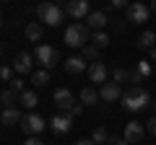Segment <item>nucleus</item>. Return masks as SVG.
<instances>
[{"label": "nucleus", "mask_w": 156, "mask_h": 145, "mask_svg": "<svg viewBox=\"0 0 156 145\" xmlns=\"http://www.w3.org/2000/svg\"><path fill=\"white\" fill-rule=\"evenodd\" d=\"M120 101H122V109H128V112H143L146 106L151 104V96L143 86H130V91L122 93Z\"/></svg>", "instance_id": "nucleus-1"}, {"label": "nucleus", "mask_w": 156, "mask_h": 145, "mask_svg": "<svg viewBox=\"0 0 156 145\" xmlns=\"http://www.w3.org/2000/svg\"><path fill=\"white\" fill-rule=\"evenodd\" d=\"M62 16H65V8H60L57 3H52V0H44V3L37 5V18L42 23H47V26H60Z\"/></svg>", "instance_id": "nucleus-2"}, {"label": "nucleus", "mask_w": 156, "mask_h": 145, "mask_svg": "<svg viewBox=\"0 0 156 145\" xmlns=\"http://www.w3.org/2000/svg\"><path fill=\"white\" fill-rule=\"evenodd\" d=\"M62 39H65V44L68 47H76V49H83L86 44H89V26L86 23H81V21H76V23H70V26L65 29V34H62Z\"/></svg>", "instance_id": "nucleus-3"}, {"label": "nucleus", "mask_w": 156, "mask_h": 145, "mask_svg": "<svg viewBox=\"0 0 156 145\" xmlns=\"http://www.w3.org/2000/svg\"><path fill=\"white\" fill-rule=\"evenodd\" d=\"M34 60L42 65V70H52V67L60 62V52H57L55 47H50V44H39L37 49H34Z\"/></svg>", "instance_id": "nucleus-4"}, {"label": "nucleus", "mask_w": 156, "mask_h": 145, "mask_svg": "<svg viewBox=\"0 0 156 145\" xmlns=\"http://www.w3.org/2000/svg\"><path fill=\"white\" fill-rule=\"evenodd\" d=\"M125 16H128L130 23H146V21H148V16H151V8L138 0V3H130V5L125 8Z\"/></svg>", "instance_id": "nucleus-5"}, {"label": "nucleus", "mask_w": 156, "mask_h": 145, "mask_svg": "<svg viewBox=\"0 0 156 145\" xmlns=\"http://www.w3.org/2000/svg\"><path fill=\"white\" fill-rule=\"evenodd\" d=\"M21 127H23L26 135H39V132H44L47 122H44V117H39V114H26V117L21 119Z\"/></svg>", "instance_id": "nucleus-6"}, {"label": "nucleus", "mask_w": 156, "mask_h": 145, "mask_svg": "<svg viewBox=\"0 0 156 145\" xmlns=\"http://www.w3.org/2000/svg\"><path fill=\"white\" fill-rule=\"evenodd\" d=\"M65 13L70 18H76V21L86 18L89 16V0H68L65 3Z\"/></svg>", "instance_id": "nucleus-7"}, {"label": "nucleus", "mask_w": 156, "mask_h": 145, "mask_svg": "<svg viewBox=\"0 0 156 145\" xmlns=\"http://www.w3.org/2000/svg\"><path fill=\"white\" fill-rule=\"evenodd\" d=\"M99 99L101 101H107V104H115V101H120L122 99V91H120V83H101V88H99Z\"/></svg>", "instance_id": "nucleus-8"}, {"label": "nucleus", "mask_w": 156, "mask_h": 145, "mask_svg": "<svg viewBox=\"0 0 156 145\" xmlns=\"http://www.w3.org/2000/svg\"><path fill=\"white\" fill-rule=\"evenodd\" d=\"M70 127H73V117H70V114H55V117L50 119V130L55 135L70 132Z\"/></svg>", "instance_id": "nucleus-9"}, {"label": "nucleus", "mask_w": 156, "mask_h": 145, "mask_svg": "<svg viewBox=\"0 0 156 145\" xmlns=\"http://www.w3.org/2000/svg\"><path fill=\"white\" fill-rule=\"evenodd\" d=\"M31 67H34V57L29 55V52H18V55L13 57V70H16L18 75L31 72Z\"/></svg>", "instance_id": "nucleus-10"}, {"label": "nucleus", "mask_w": 156, "mask_h": 145, "mask_svg": "<svg viewBox=\"0 0 156 145\" xmlns=\"http://www.w3.org/2000/svg\"><path fill=\"white\" fill-rule=\"evenodd\" d=\"M128 143H140V140L146 137V130L140 122H135V119H130L128 124H125V135H122Z\"/></svg>", "instance_id": "nucleus-11"}, {"label": "nucleus", "mask_w": 156, "mask_h": 145, "mask_svg": "<svg viewBox=\"0 0 156 145\" xmlns=\"http://www.w3.org/2000/svg\"><path fill=\"white\" fill-rule=\"evenodd\" d=\"M107 75H109V72H107V65H104V62H99V60H96V62H91V65H89V80H91V83H107Z\"/></svg>", "instance_id": "nucleus-12"}, {"label": "nucleus", "mask_w": 156, "mask_h": 145, "mask_svg": "<svg viewBox=\"0 0 156 145\" xmlns=\"http://www.w3.org/2000/svg\"><path fill=\"white\" fill-rule=\"evenodd\" d=\"M55 104L60 106L62 112H70L76 106V99H73V93L68 88H55Z\"/></svg>", "instance_id": "nucleus-13"}, {"label": "nucleus", "mask_w": 156, "mask_h": 145, "mask_svg": "<svg viewBox=\"0 0 156 145\" xmlns=\"http://www.w3.org/2000/svg\"><path fill=\"white\" fill-rule=\"evenodd\" d=\"M86 26H89V31H101V29L109 23V18H107V13H101V11H94V13H89L86 16Z\"/></svg>", "instance_id": "nucleus-14"}, {"label": "nucleus", "mask_w": 156, "mask_h": 145, "mask_svg": "<svg viewBox=\"0 0 156 145\" xmlns=\"http://www.w3.org/2000/svg\"><path fill=\"white\" fill-rule=\"evenodd\" d=\"M83 70H89V65H86L83 57L73 55V57H68V60H65V72H70V75H81Z\"/></svg>", "instance_id": "nucleus-15"}, {"label": "nucleus", "mask_w": 156, "mask_h": 145, "mask_svg": "<svg viewBox=\"0 0 156 145\" xmlns=\"http://www.w3.org/2000/svg\"><path fill=\"white\" fill-rule=\"evenodd\" d=\"M21 119L23 117H21V109H18V106H5L3 114H0V122L5 124V127H8V124H18Z\"/></svg>", "instance_id": "nucleus-16"}, {"label": "nucleus", "mask_w": 156, "mask_h": 145, "mask_svg": "<svg viewBox=\"0 0 156 145\" xmlns=\"http://www.w3.org/2000/svg\"><path fill=\"white\" fill-rule=\"evenodd\" d=\"M23 34H26L29 42H39L42 36H44V26H42L39 21H34V23H29V26H26V31H23Z\"/></svg>", "instance_id": "nucleus-17"}, {"label": "nucleus", "mask_w": 156, "mask_h": 145, "mask_svg": "<svg viewBox=\"0 0 156 145\" xmlns=\"http://www.w3.org/2000/svg\"><path fill=\"white\" fill-rule=\"evenodd\" d=\"M18 99H21V93L13 88H3V93H0V104H5V106H16Z\"/></svg>", "instance_id": "nucleus-18"}, {"label": "nucleus", "mask_w": 156, "mask_h": 145, "mask_svg": "<svg viewBox=\"0 0 156 145\" xmlns=\"http://www.w3.org/2000/svg\"><path fill=\"white\" fill-rule=\"evenodd\" d=\"M96 101H99V93H96L94 88H81V104H86V106H94Z\"/></svg>", "instance_id": "nucleus-19"}, {"label": "nucleus", "mask_w": 156, "mask_h": 145, "mask_svg": "<svg viewBox=\"0 0 156 145\" xmlns=\"http://www.w3.org/2000/svg\"><path fill=\"white\" fill-rule=\"evenodd\" d=\"M154 44H156V34L154 31H143L138 36V47H140V49H151Z\"/></svg>", "instance_id": "nucleus-20"}, {"label": "nucleus", "mask_w": 156, "mask_h": 145, "mask_svg": "<svg viewBox=\"0 0 156 145\" xmlns=\"http://www.w3.org/2000/svg\"><path fill=\"white\" fill-rule=\"evenodd\" d=\"M18 104L26 106V109H34V106L39 104V99H37V93H34V91H23L21 99H18Z\"/></svg>", "instance_id": "nucleus-21"}, {"label": "nucleus", "mask_w": 156, "mask_h": 145, "mask_svg": "<svg viewBox=\"0 0 156 145\" xmlns=\"http://www.w3.org/2000/svg\"><path fill=\"white\" fill-rule=\"evenodd\" d=\"M91 42H94L96 49H104V47H109V34H104V31H94V34H91Z\"/></svg>", "instance_id": "nucleus-22"}, {"label": "nucleus", "mask_w": 156, "mask_h": 145, "mask_svg": "<svg viewBox=\"0 0 156 145\" xmlns=\"http://www.w3.org/2000/svg\"><path fill=\"white\" fill-rule=\"evenodd\" d=\"M31 83L37 86V88H42V86H47L50 83V70H37L31 75Z\"/></svg>", "instance_id": "nucleus-23"}, {"label": "nucleus", "mask_w": 156, "mask_h": 145, "mask_svg": "<svg viewBox=\"0 0 156 145\" xmlns=\"http://www.w3.org/2000/svg\"><path fill=\"white\" fill-rule=\"evenodd\" d=\"M112 80H115V83H130V70L115 67V70H112Z\"/></svg>", "instance_id": "nucleus-24"}, {"label": "nucleus", "mask_w": 156, "mask_h": 145, "mask_svg": "<svg viewBox=\"0 0 156 145\" xmlns=\"http://www.w3.org/2000/svg\"><path fill=\"white\" fill-rule=\"evenodd\" d=\"M91 140H94L96 145L107 143V140H109V132H107V127H96V130H94V135H91Z\"/></svg>", "instance_id": "nucleus-25"}, {"label": "nucleus", "mask_w": 156, "mask_h": 145, "mask_svg": "<svg viewBox=\"0 0 156 145\" xmlns=\"http://www.w3.org/2000/svg\"><path fill=\"white\" fill-rule=\"evenodd\" d=\"M81 57H83V60H94V62H96V60H99V49H96L94 44H86V47H83V55H81Z\"/></svg>", "instance_id": "nucleus-26"}, {"label": "nucleus", "mask_w": 156, "mask_h": 145, "mask_svg": "<svg viewBox=\"0 0 156 145\" xmlns=\"http://www.w3.org/2000/svg\"><path fill=\"white\" fill-rule=\"evenodd\" d=\"M135 70H138L140 75L146 78V75H151V72H154V65H151L148 60H138V67H135Z\"/></svg>", "instance_id": "nucleus-27"}, {"label": "nucleus", "mask_w": 156, "mask_h": 145, "mask_svg": "<svg viewBox=\"0 0 156 145\" xmlns=\"http://www.w3.org/2000/svg\"><path fill=\"white\" fill-rule=\"evenodd\" d=\"M13 72H16V70H13V65H3V67H0V78H3V80H5V83H8V80H11V75H13Z\"/></svg>", "instance_id": "nucleus-28"}, {"label": "nucleus", "mask_w": 156, "mask_h": 145, "mask_svg": "<svg viewBox=\"0 0 156 145\" xmlns=\"http://www.w3.org/2000/svg\"><path fill=\"white\" fill-rule=\"evenodd\" d=\"M107 145H130L125 137H117V135H109V140H107Z\"/></svg>", "instance_id": "nucleus-29"}, {"label": "nucleus", "mask_w": 156, "mask_h": 145, "mask_svg": "<svg viewBox=\"0 0 156 145\" xmlns=\"http://www.w3.org/2000/svg\"><path fill=\"white\" fill-rule=\"evenodd\" d=\"M23 145H47V143H44V140H39L37 135H29V137L23 140Z\"/></svg>", "instance_id": "nucleus-30"}, {"label": "nucleus", "mask_w": 156, "mask_h": 145, "mask_svg": "<svg viewBox=\"0 0 156 145\" xmlns=\"http://www.w3.org/2000/svg\"><path fill=\"white\" fill-rule=\"evenodd\" d=\"M11 88H13V91H18V93H23V91H26V88H23V80H21V78L11 80Z\"/></svg>", "instance_id": "nucleus-31"}, {"label": "nucleus", "mask_w": 156, "mask_h": 145, "mask_svg": "<svg viewBox=\"0 0 156 145\" xmlns=\"http://www.w3.org/2000/svg\"><path fill=\"white\" fill-rule=\"evenodd\" d=\"M68 114H70V117H81V114H83V104H76Z\"/></svg>", "instance_id": "nucleus-32"}, {"label": "nucleus", "mask_w": 156, "mask_h": 145, "mask_svg": "<svg viewBox=\"0 0 156 145\" xmlns=\"http://www.w3.org/2000/svg\"><path fill=\"white\" fill-rule=\"evenodd\" d=\"M109 3H112V8H128L130 5L128 0H109Z\"/></svg>", "instance_id": "nucleus-33"}, {"label": "nucleus", "mask_w": 156, "mask_h": 145, "mask_svg": "<svg viewBox=\"0 0 156 145\" xmlns=\"http://www.w3.org/2000/svg\"><path fill=\"white\" fill-rule=\"evenodd\" d=\"M73 145H96V143H94V140H91V137H89V140L83 137V140H76V143H73Z\"/></svg>", "instance_id": "nucleus-34"}, {"label": "nucleus", "mask_w": 156, "mask_h": 145, "mask_svg": "<svg viewBox=\"0 0 156 145\" xmlns=\"http://www.w3.org/2000/svg\"><path fill=\"white\" fill-rule=\"evenodd\" d=\"M148 130H151V135H156V117L148 119Z\"/></svg>", "instance_id": "nucleus-35"}, {"label": "nucleus", "mask_w": 156, "mask_h": 145, "mask_svg": "<svg viewBox=\"0 0 156 145\" xmlns=\"http://www.w3.org/2000/svg\"><path fill=\"white\" fill-rule=\"evenodd\" d=\"M148 52H151V60H154V62H156V44H154V47H151V49H148Z\"/></svg>", "instance_id": "nucleus-36"}, {"label": "nucleus", "mask_w": 156, "mask_h": 145, "mask_svg": "<svg viewBox=\"0 0 156 145\" xmlns=\"http://www.w3.org/2000/svg\"><path fill=\"white\" fill-rule=\"evenodd\" d=\"M148 8H151V13L156 16V0H151V5H148Z\"/></svg>", "instance_id": "nucleus-37"}, {"label": "nucleus", "mask_w": 156, "mask_h": 145, "mask_svg": "<svg viewBox=\"0 0 156 145\" xmlns=\"http://www.w3.org/2000/svg\"><path fill=\"white\" fill-rule=\"evenodd\" d=\"M0 26H5V18H3V16H0Z\"/></svg>", "instance_id": "nucleus-38"}, {"label": "nucleus", "mask_w": 156, "mask_h": 145, "mask_svg": "<svg viewBox=\"0 0 156 145\" xmlns=\"http://www.w3.org/2000/svg\"><path fill=\"white\" fill-rule=\"evenodd\" d=\"M151 106H154V112H156V101H151Z\"/></svg>", "instance_id": "nucleus-39"}, {"label": "nucleus", "mask_w": 156, "mask_h": 145, "mask_svg": "<svg viewBox=\"0 0 156 145\" xmlns=\"http://www.w3.org/2000/svg\"><path fill=\"white\" fill-rule=\"evenodd\" d=\"M0 3H8V0H0Z\"/></svg>", "instance_id": "nucleus-40"}, {"label": "nucleus", "mask_w": 156, "mask_h": 145, "mask_svg": "<svg viewBox=\"0 0 156 145\" xmlns=\"http://www.w3.org/2000/svg\"><path fill=\"white\" fill-rule=\"evenodd\" d=\"M0 114H3V109H0Z\"/></svg>", "instance_id": "nucleus-41"}]
</instances>
